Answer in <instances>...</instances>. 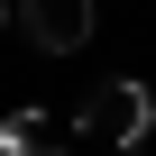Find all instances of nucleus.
<instances>
[{
	"mask_svg": "<svg viewBox=\"0 0 156 156\" xmlns=\"http://www.w3.org/2000/svg\"><path fill=\"white\" fill-rule=\"evenodd\" d=\"M0 156H73V147H64V129L46 110H9L0 119Z\"/></svg>",
	"mask_w": 156,
	"mask_h": 156,
	"instance_id": "obj_3",
	"label": "nucleus"
},
{
	"mask_svg": "<svg viewBox=\"0 0 156 156\" xmlns=\"http://www.w3.org/2000/svg\"><path fill=\"white\" fill-rule=\"evenodd\" d=\"M119 156H147V147H119Z\"/></svg>",
	"mask_w": 156,
	"mask_h": 156,
	"instance_id": "obj_5",
	"label": "nucleus"
},
{
	"mask_svg": "<svg viewBox=\"0 0 156 156\" xmlns=\"http://www.w3.org/2000/svg\"><path fill=\"white\" fill-rule=\"evenodd\" d=\"M9 19H19V9H9V0H0V28H9Z\"/></svg>",
	"mask_w": 156,
	"mask_h": 156,
	"instance_id": "obj_4",
	"label": "nucleus"
},
{
	"mask_svg": "<svg viewBox=\"0 0 156 156\" xmlns=\"http://www.w3.org/2000/svg\"><path fill=\"white\" fill-rule=\"evenodd\" d=\"M156 129V92L138 83V73H119V83H92L83 110H73V138H110V147H138Z\"/></svg>",
	"mask_w": 156,
	"mask_h": 156,
	"instance_id": "obj_1",
	"label": "nucleus"
},
{
	"mask_svg": "<svg viewBox=\"0 0 156 156\" xmlns=\"http://www.w3.org/2000/svg\"><path fill=\"white\" fill-rule=\"evenodd\" d=\"M92 19H101V0H19V37L37 55H83Z\"/></svg>",
	"mask_w": 156,
	"mask_h": 156,
	"instance_id": "obj_2",
	"label": "nucleus"
}]
</instances>
